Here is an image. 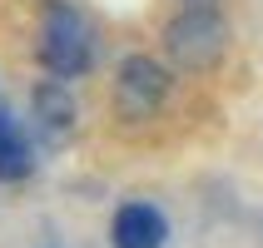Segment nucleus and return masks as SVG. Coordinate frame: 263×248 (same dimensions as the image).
I'll list each match as a JSON object with an SVG mask.
<instances>
[{"label": "nucleus", "instance_id": "20e7f679", "mask_svg": "<svg viewBox=\"0 0 263 248\" xmlns=\"http://www.w3.org/2000/svg\"><path fill=\"white\" fill-rule=\"evenodd\" d=\"M109 238H115V248H164L169 223L154 204H124L109 223Z\"/></svg>", "mask_w": 263, "mask_h": 248}, {"label": "nucleus", "instance_id": "f257e3e1", "mask_svg": "<svg viewBox=\"0 0 263 248\" xmlns=\"http://www.w3.org/2000/svg\"><path fill=\"white\" fill-rule=\"evenodd\" d=\"M35 60L55 80H80L95 65V30H89V20L74 5H65V0H45L40 20H35Z\"/></svg>", "mask_w": 263, "mask_h": 248}, {"label": "nucleus", "instance_id": "f03ea898", "mask_svg": "<svg viewBox=\"0 0 263 248\" xmlns=\"http://www.w3.org/2000/svg\"><path fill=\"white\" fill-rule=\"evenodd\" d=\"M229 45H234L229 20L214 5H189L184 15H174L164 25V55L189 74H214L229 60Z\"/></svg>", "mask_w": 263, "mask_h": 248}, {"label": "nucleus", "instance_id": "7ed1b4c3", "mask_svg": "<svg viewBox=\"0 0 263 248\" xmlns=\"http://www.w3.org/2000/svg\"><path fill=\"white\" fill-rule=\"evenodd\" d=\"M164 100H169V70L154 55H124L115 65V80H109L115 119L144 124V119H154L164 109Z\"/></svg>", "mask_w": 263, "mask_h": 248}, {"label": "nucleus", "instance_id": "423d86ee", "mask_svg": "<svg viewBox=\"0 0 263 248\" xmlns=\"http://www.w3.org/2000/svg\"><path fill=\"white\" fill-rule=\"evenodd\" d=\"M35 174V149H30L25 129L10 124V129H0V184H25Z\"/></svg>", "mask_w": 263, "mask_h": 248}, {"label": "nucleus", "instance_id": "0eeeda50", "mask_svg": "<svg viewBox=\"0 0 263 248\" xmlns=\"http://www.w3.org/2000/svg\"><path fill=\"white\" fill-rule=\"evenodd\" d=\"M10 124H15V115L5 109V104H0V129H10Z\"/></svg>", "mask_w": 263, "mask_h": 248}, {"label": "nucleus", "instance_id": "39448f33", "mask_svg": "<svg viewBox=\"0 0 263 248\" xmlns=\"http://www.w3.org/2000/svg\"><path fill=\"white\" fill-rule=\"evenodd\" d=\"M30 109H35V129H40L50 144H60V139L74 129V100H70V89H65V80H55V74L35 85Z\"/></svg>", "mask_w": 263, "mask_h": 248}]
</instances>
